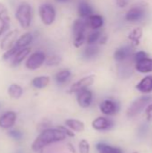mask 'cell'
I'll use <instances>...</instances> for the list:
<instances>
[{
  "label": "cell",
  "mask_w": 152,
  "mask_h": 153,
  "mask_svg": "<svg viewBox=\"0 0 152 153\" xmlns=\"http://www.w3.org/2000/svg\"><path fill=\"white\" fill-rule=\"evenodd\" d=\"M66 134L60 128H48L43 130L31 144V149L34 152H39L44 147L61 142L66 138Z\"/></svg>",
  "instance_id": "cell-1"
},
{
  "label": "cell",
  "mask_w": 152,
  "mask_h": 153,
  "mask_svg": "<svg viewBox=\"0 0 152 153\" xmlns=\"http://www.w3.org/2000/svg\"><path fill=\"white\" fill-rule=\"evenodd\" d=\"M15 18L22 29H28L32 21V8L27 3L21 4L15 12Z\"/></svg>",
  "instance_id": "cell-2"
},
{
  "label": "cell",
  "mask_w": 152,
  "mask_h": 153,
  "mask_svg": "<svg viewBox=\"0 0 152 153\" xmlns=\"http://www.w3.org/2000/svg\"><path fill=\"white\" fill-rule=\"evenodd\" d=\"M152 101V97L151 96H142L136 99L129 107L127 110V117H134L143 111L144 108L148 107Z\"/></svg>",
  "instance_id": "cell-3"
},
{
  "label": "cell",
  "mask_w": 152,
  "mask_h": 153,
  "mask_svg": "<svg viewBox=\"0 0 152 153\" xmlns=\"http://www.w3.org/2000/svg\"><path fill=\"white\" fill-rule=\"evenodd\" d=\"M39 14L43 24L47 26L53 24L56 18V11L50 4H42L39 7Z\"/></svg>",
  "instance_id": "cell-4"
},
{
  "label": "cell",
  "mask_w": 152,
  "mask_h": 153,
  "mask_svg": "<svg viewBox=\"0 0 152 153\" xmlns=\"http://www.w3.org/2000/svg\"><path fill=\"white\" fill-rule=\"evenodd\" d=\"M46 60L47 56L45 53L41 51H37L28 56L25 66L29 70H37L46 63Z\"/></svg>",
  "instance_id": "cell-5"
},
{
  "label": "cell",
  "mask_w": 152,
  "mask_h": 153,
  "mask_svg": "<svg viewBox=\"0 0 152 153\" xmlns=\"http://www.w3.org/2000/svg\"><path fill=\"white\" fill-rule=\"evenodd\" d=\"M146 15V9L142 5H135L130 8L126 14L125 20L130 22H138L144 19Z\"/></svg>",
  "instance_id": "cell-6"
},
{
  "label": "cell",
  "mask_w": 152,
  "mask_h": 153,
  "mask_svg": "<svg viewBox=\"0 0 152 153\" xmlns=\"http://www.w3.org/2000/svg\"><path fill=\"white\" fill-rule=\"evenodd\" d=\"M95 80V75L90 74L85 77H82L76 82H74L69 90L70 93H78L81 91H83L85 89H88L90 86H91L94 82Z\"/></svg>",
  "instance_id": "cell-7"
},
{
  "label": "cell",
  "mask_w": 152,
  "mask_h": 153,
  "mask_svg": "<svg viewBox=\"0 0 152 153\" xmlns=\"http://www.w3.org/2000/svg\"><path fill=\"white\" fill-rule=\"evenodd\" d=\"M119 104L114 100H105L99 105L100 111L106 116H114L119 111Z\"/></svg>",
  "instance_id": "cell-8"
},
{
  "label": "cell",
  "mask_w": 152,
  "mask_h": 153,
  "mask_svg": "<svg viewBox=\"0 0 152 153\" xmlns=\"http://www.w3.org/2000/svg\"><path fill=\"white\" fill-rule=\"evenodd\" d=\"M133 56V47L132 46H128V45H125L122 46L120 48H118L115 53H114V59L118 62H124L125 60H127L129 57H132Z\"/></svg>",
  "instance_id": "cell-9"
},
{
  "label": "cell",
  "mask_w": 152,
  "mask_h": 153,
  "mask_svg": "<svg viewBox=\"0 0 152 153\" xmlns=\"http://www.w3.org/2000/svg\"><path fill=\"white\" fill-rule=\"evenodd\" d=\"M0 22H1L0 36H2L10 28V22H11L8 9L2 3H0Z\"/></svg>",
  "instance_id": "cell-10"
},
{
  "label": "cell",
  "mask_w": 152,
  "mask_h": 153,
  "mask_svg": "<svg viewBox=\"0 0 152 153\" xmlns=\"http://www.w3.org/2000/svg\"><path fill=\"white\" fill-rule=\"evenodd\" d=\"M17 36H18L17 30H12L8 33H6L1 41V44H0L1 49L6 51L10 48H12L17 40Z\"/></svg>",
  "instance_id": "cell-11"
},
{
  "label": "cell",
  "mask_w": 152,
  "mask_h": 153,
  "mask_svg": "<svg viewBox=\"0 0 152 153\" xmlns=\"http://www.w3.org/2000/svg\"><path fill=\"white\" fill-rule=\"evenodd\" d=\"M93 100V93L89 89H85L77 93V102L80 107L86 108H89Z\"/></svg>",
  "instance_id": "cell-12"
},
{
  "label": "cell",
  "mask_w": 152,
  "mask_h": 153,
  "mask_svg": "<svg viewBox=\"0 0 152 153\" xmlns=\"http://www.w3.org/2000/svg\"><path fill=\"white\" fill-rule=\"evenodd\" d=\"M88 24L84 19H77L73 22L72 26V31L73 38L79 36H86V30L88 29Z\"/></svg>",
  "instance_id": "cell-13"
},
{
  "label": "cell",
  "mask_w": 152,
  "mask_h": 153,
  "mask_svg": "<svg viewBox=\"0 0 152 153\" xmlns=\"http://www.w3.org/2000/svg\"><path fill=\"white\" fill-rule=\"evenodd\" d=\"M16 122V114L13 111H7L0 116V127L2 129H9L14 126Z\"/></svg>",
  "instance_id": "cell-14"
},
{
  "label": "cell",
  "mask_w": 152,
  "mask_h": 153,
  "mask_svg": "<svg viewBox=\"0 0 152 153\" xmlns=\"http://www.w3.org/2000/svg\"><path fill=\"white\" fill-rule=\"evenodd\" d=\"M113 126V121L104 117H99L92 122V127L97 131H106L110 129Z\"/></svg>",
  "instance_id": "cell-15"
},
{
  "label": "cell",
  "mask_w": 152,
  "mask_h": 153,
  "mask_svg": "<svg viewBox=\"0 0 152 153\" xmlns=\"http://www.w3.org/2000/svg\"><path fill=\"white\" fill-rule=\"evenodd\" d=\"M88 27L93 30H98L101 29L104 25V18L101 14L93 13L88 19H86Z\"/></svg>",
  "instance_id": "cell-16"
},
{
  "label": "cell",
  "mask_w": 152,
  "mask_h": 153,
  "mask_svg": "<svg viewBox=\"0 0 152 153\" xmlns=\"http://www.w3.org/2000/svg\"><path fill=\"white\" fill-rule=\"evenodd\" d=\"M135 70L141 74H149L152 72V58L145 57L144 59L134 63Z\"/></svg>",
  "instance_id": "cell-17"
},
{
  "label": "cell",
  "mask_w": 152,
  "mask_h": 153,
  "mask_svg": "<svg viewBox=\"0 0 152 153\" xmlns=\"http://www.w3.org/2000/svg\"><path fill=\"white\" fill-rule=\"evenodd\" d=\"M77 13L82 19L86 20L94 13V10L89 3H87L85 1H82L78 4Z\"/></svg>",
  "instance_id": "cell-18"
},
{
  "label": "cell",
  "mask_w": 152,
  "mask_h": 153,
  "mask_svg": "<svg viewBox=\"0 0 152 153\" xmlns=\"http://www.w3.org/2000/svg\"><path fill=\"white\" fill-rule=\"evenodd\" d=\"M136 90L144 94H149L152 92V75H147L143 77L139 83L136 85Z\"/></svg>",
  "instance_id": "cell-19"
},
{
  "label": "cell",
  "mask_w": 152,
  "mask_h": 153,
  "mask_svg": "<svg viewBox=\"0 0 152 153\" xmlns=\"http://www.w3.org/2000/svg\"><path fill=\"white\" fill-rule=\"evenodd\" d=\"M33 40V35L31 32H26L24 34H22L20 38L17 39L15 44H14V48H16L18 50L27 48L29 47V45L32 42Z\"/></svg>",
  "instance_id": "cell-20"
},
{
  "label": "cell",
  "mask_w": 152,
  "mask_h": 153,
  "mask_svg": "<svg viewBox=\"0 0 152 153\" xmlns=\"http://www.w3.org/2000/svg\"><path fill=\"white\" fill-rule=\"evenodd\" d=\"M30 48L27 47L24 48L20 49L19 51H17V53L14 55V56L12 58V65L13 66H17L19 65L26 57H28L30 54Z\"/></svg>",
  "instance_id": "cell-21"
},
{
  "label": "cell",
  "mask_w": 152,
  "mask_h": 153,
  "mask_svg": "<svg viewBox=\"0 0 152 153\" xmlns=\"http://www.w3.org/2000/svg\"><path fill=\"white\" fill-rule=\"evenodd\" d=\"M99 54V48L97 45H88L82 51V57L86 60L95 58Z\"/></svg>",
  "instance_id": "cell-22"
},
{
  "label": "cell",
  "mask_w": 152,
  "mask_h": 153,
  "mask_svg": "<svg viewBox=\"0 0 152 153\" xmlns=\"http://www.w3.org/2000/svg\"><path fill=\"white\" fill-rule=\"evenodd\" d=\"M50 82V78L48 76L46 75H42V76H38L35 77L32 81H31V85L35 88V89H44L46 88L48 83Z\"/></svg>",
  "instance_id": "cell-23"
},
{
  "label": "cell",
  "mask_w": 152,
  "mask_h": 153,
  "mask_svg": "<svg viewBox=\"0 0 152 153\" xmlns=\"http://www.w3.org/2000/svg\"><path fill=\"white\" fill-rule=\"evenodd\" d=\"M65 125L71 130L74 132H78V133L84 131V127H85L84 124L82 121L77 120V119H73V118H69L65 120Z\"/></svg>",
  "instance_id": "cell-24"
},
{
  "label": "cell",
  "mask_w": 152,
  "mask_h": 153,
  "mask_svg": "<svg viewBox=\"0 0 152 153\" xmlns=\"http://www.w3.org/2000/svg\"><path fill=\"white\" fill-rule=\"evenodd\" d=\"M71 76H72V73L70 70L63 69L60 70L58 73H56V74L55 75V80L58 84H64L69 81Z\"/></svg>",
  "instance_id": "cell-25"
},
{
  "label": "cell",
  "mask_w": 152,
  "mask_h": 153,
  "mask_svg": "<svg viewBox=\"0 0 152 153\" xmlns=\"http://www.w3.org/2000/svg\"><path fill=\"white\" fill-rule=\"evenodd\" d=\"M99 153H123L122 150L118 147H113L103 143H99L96 145Z\"/></svg>",
  "instance_id": "cell-26"
},
{
  "label": "cell",
  "mask_w": 152,
  "mask_h": 153,
  "mask_svg": "<svg viewBox=\"0 0 152 153\" xmlns=\"http://www.w3.org/2000/svg\"><path fill=\"white\" fill-rule=\"evenodd\" d=\"M142 33L143 32L141 28H135L129 33L128 39L134 46H138L141 43V39L142 37Z\"/></svg>",
  "instance_id": "cell-27"
},
{
  "label": "cell",
  "mask_w": 152,
  "mask_h": 153,
  "mask_svg": "<svg viewBox=\"0 0 152 153\" xmlns=\"http://www.w3.org/2000/svg\"><path fill=\"white\" fill-rule=\"evenodd\" d=\"M7 92H8V95L13 98V99H19L22 97V93H23V90L22 88L18 85V84H11L9 87H8V90H7Z\"/></svg>",
  "instance_id": "cell-28"
},
{
  "label": "cell",
  "mask_w": 152,
  "mask_h": 153,
  "mask_svg": "<svg viewBox=\"0 0 152 153\" xmlns=\"http://www.w3.org/2000/svg\"><path fill=\"white\" fill-rule=\"evenodd\" d=\"M102 36V33L99 31V30H93L91 31L86 39V43L87 45H96L98 42H99V39Z\"/></svg>",
  "instance_id": "cell-29"
},
{
  "label": "cell",
  "mask_w": 152,
  "mask_h": 153,
  "mask_svg": "<svg viewBox=\"0 0 152 153\" xmlns=\"http://www.w3.org/2000/svg\"><path fill=\"white\" fill-rule=\"evenodd\" d=\"M90 147L89 142L85 139H82L79 143V152H80V153H90Z\"/></svg>",
  "instance_id": "cell-30"
},
{
  "label": "cell",
  "mask_w": 152,
  "mask_h": 153,
  "mask_svg": "<svg viewBox=\"0 0 152 153\" xmlns=\"http://www.w3.org/2000/svg\"><path fill=\"white\" fill-rule=\"evenodd\" d=\"M60 62H61V58L57 56H52L47 57V60H46V64L48 66L57 65Z\"/></svg>",
  "instance_id": "cell-31"
},
{
  "label": "cell",
  "mask_w": 152,
  "mask_h": 153,
  "mask_svg": "<svg viewBox=\"0 0 152 153\" xmlns=\"http://www.w3.org/2000/svg\"><path fill=\"white\" fill-rule=\"evenodd\" d=\"M148 56H149V55L144 50H141V51H138V52L134 53L133 56V61L135 63V62L141 61V60H142V59H144L145 57H148Z\"/></svg>",
  "instance_id": "cell-32"
},
{
  "label": "cell",
  "mask_w": 152,
  "mask_h": 153,
  "mask_svg": "<svg viewBox=\"0 0 152 153\" xmlns=\"http://www.w3.org/2000/svg\"><path fill=\"white\" fill-rule=\"evenodd\" d=\"M9 136L12 137L13 139L16 140V141H19L22 138V134L20 132V131H17V130H12L8 133Z\"/></svg>",
  "instance_id": "cell-33"
},
{
  "label": "cell",
  "mask_w": 152,
  "mask_h": 153,
  "mask_svg": "<svg viewBox=\"0 0 152 153\" xmlns=\"http://www.w3.org/2000/svg\"><path fill=\"white\" fill-rule=\"evenodd\" d=\"M145 114H146V117L149 121H152V103L150 105H148V107L145 109Z\"/></svg>",
  "instance_id": "cell-34"
},
{
  "label": "cell",
  "mask_w": 152,
  "mask_h": 153,
  "mask_svg": "<svg viewBox=\"0 0 152 153\" xmlns=\"http://www.w3.org/2000/svg\"><path fill=\"white\" fill-rule=\"evenodd\" d=\"M58 128H60L62 131H64V133H65L67 136H69V137H73V136H74V134L73 133V130H71V129L68 128L67 126H66V127L60 126V127H58Z\"/></svg>",
  "instance_id": "cell-35"
},
{
  "label": "cell",
  "mask_w": 152,
  "mask_h": 153,
  "mask_svg": "<svg viewBox=\"0 0 152 153\" xmlns=\"http://www.w3.org/2000/svg\"><path fill=\"white\" fill-rule=\"evenodd\" d=\"M116 4L118 7L125 8L128 4V1L127 0H116Z\"/></svg>",
  "instance_id": "cell-36"
},
{
  "label": "cell",
  "mask_w": 152,
  "mask_h": 153,
  "mask_svg": "<svg viewBox=\"0 0 152 153\" xmlns=\"http://www.w3.org/2000/svg\"><path fill=\"white\" fill-rule=\"evenodd\" d=\"M107 39H108V37H107L106 35H102L101 38H100V39H99V44L104 45V44L107 42Z\"/></svg>",
  "instance_id": "cell-37"
},
{
  "label": "cell",
  "mask_w": 152,
  "mask_h": 153,
  "mask_svg": "<svg viewBox=\"0 0 152 153\" xmlns=\"http://www.w3.org/2000/svg\"><path fill=\"white\" fill-rule=\"evenodd\" d=\"M56 2L58 3H62V4H65V3H68V2H71L72 0H56Z\"/></svg>",
  "instance_id": "cell-38"
}]
</instances>
